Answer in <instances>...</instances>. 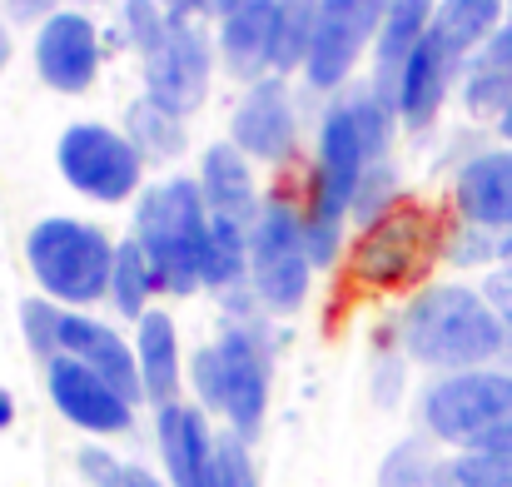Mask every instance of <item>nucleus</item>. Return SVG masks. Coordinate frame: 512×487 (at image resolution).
Masks as SVG:
<instances>
[{"instance_id":"nucleus-42","label":"nucleus","mask_w":512,"mask_h":487,"mask_svg":"<svg viewBox=\"0 0 512 487\" xmlns=\"http://www.w3.org/2000/svg\"><path fill=\"white\" fill-rule=\"evenodd\" d=\"M498 264L512 269V234H503V244H498Z\"/></svg>"},{"instance_id":"nucleus-14","label":"nucleus","mask_w":512,"mask_h":487,"mask_svg":"<svg viewBox=\"0 0 512 487\" xmlns=\"http://www.w3.org/2000/svg\"><path fill=\"white\" fill-rule=\"evenodd\" d=\"M294 100L284 80H254L249 95L234 105L229 120V145H239L249 160H284L294 150Z\"/></svg>"},{"instance_id":"nucleus-22","label":"nucleus","mask_w":512,"mask_h":487,"mask_svg":"<svg viewBox=\"0 0 512 487\" xmlns=\"http://www.w3.org/2000/svg\"><path fill=\"white\" fill-rule=\"evenodd\" d=\"M135 358H140V378H145V398L174 403L179 393V328L165 309H150L135 328Z\"/></svg>"},{"instance_id":"nucleus-45","label":"nucleus","mask_w":512,"mask_h":487,"mask_svg":"<svg viewBox=\"0 0 512 487\" xmlns=\"http://www.w3.org/2000/svg\"><path fill=\"white\" fill-rule=\"evenodd\" d=\"M498 368H508V373H512V333H508V348H503V358H498Z\"/></svg>"},{"instance_id":"nucleus-41","label":"nucleus","mask_w":512,"mask_h":487,"mask_svg":"<svg viewBox=\"0 0 512 487\" xmlns=\"http://www.w3.org/2000/svg\"><path fill=\"white\" fill-rule=\"evenodd\" d=\"M160 5H165V10H170L174 20H184V15H189V10H194V0H160Z\"/></svg>"},{"instance_id":"nucleus-39","label":"nucleus","mask_w":512,"mask_h":487,"mask_svg":"<svg viewBox=\"0 0 512 487\" xmlns=\"http://www.w3.org/2000/svg\"><path fill=\"white\" fill-rule=\"evenodd\" d=\"M10 423H15V398H10V388L0 383V433H5Z\"/></svg>"},{"instance_id":"nucleus-13","label":"nucleus","mask_w":512,"mask_h":487,"mask_svg":"<svg viewBox=\"0 0 512 487\" xmlns=\"http://www.w3.org/2000/svg\"><path fill=\"white\" fill-rule=\"evenodd\" d=\"M463 60H468V55H458L438 30H428V35L413 45V55L403 60V70H398V80H393V110H398V120H403L408 130L433 125V115L443 110L448 85H453V75L463 70Z\"/></svg>"},{"instance_id":"nucleus-2","label":"nucleus","mask_w":512,"mask_h":487,"mask_svg":"<svg viewBox=\"0 0 512 487\" xmlns=\"http://www.w3.org/2000/svg\"><path fill=\"white\" fill-rule=\"evenodd\" d=\"M508 348V328L483 289L468 284H433L403 314V353L438 373L493 368Z\"/></svg>"},{"instance_id":"nucleus-15","label":"nucleus","mask_w":512,"mask_h":487,"mask_svg":"<svg viewBox=\"0 0 512 487\" xmlns=\"http://www.w3.org/2000/svg\"><path fill=\"white\" fill-rule=\"evenodd\" d=\"M60 353L80 358L85 368H95L110 388H120L130 403L145 398V378H140V358L135 348L100 319H85V314H60Z\"/></svg>"},{"instance_id":"nucleus-25","label":"nucleus","mask_w":512,"mask_h":487,"mask_svg":"<svg viewBox=\"0 0 512 487\" xmlns=\"http://www.w3.org/2000/svg\"><path fill=\"white\" fill-rule=\"evenodd\" d=\"M125 135H130L135 150L150 155V160H174V155H184V120L170 115V110H160L155 100H135V105H130Z\"/></svg>"},{"instance_id":"nucleus-32","label":"nucleus","mask_w":512,"mask_h":487,"mask_svg":"<svg viewBox=\"0 0 512 487\" xmlns=\"http://www.w3.org/2000/svg\"><path fill=\"white\" fill-rule=\"evenodd\" d=\"M463 100L473 115H503L512 105V75L508 70H483L473 65L468 70V85H463Z\"/></svg>"},{"instance_id":"nucleus-7","label":"nucleus","mask_w":512,"mask_h":487,"mask_svg":"<svg viewBox=\"0 0 512 487\" xmlns=\"http://www.w3.org/2000/svg\"><path fill=\"white\" fill-rule=\"evenodd\" d=\"M309 279H314L309 224H304V214L289 199H269L259 224H254V244H249L254 299L269 314H294L309 299Z\"/></svg>"},{"instance_id":"nucleus-10","label":"nucleus","mask_w":512,"mask_h":487,"mask_svg":"<svg viewBox=\"0 0 512 487\" xmlns=\"http://www.w3.org/2000/svg\"><path fill=\"white\" fill-rule=\"evenodd\" d=\"M209 95V45L189 20H170L165 35L145 50V100L170 115H194Z\"/></svg>"},{"instance_id":"nucleus-24","label":"nucleus","mask_w":512,"mask_h":487,"mask_svg":"<svg viewBox=\"0 0 512 487\" xmlns=\"http://www.w3.org/2000/svg\"><path fill=\"white\" fill-rule=\"evenodd\" d=\"M155 289H160V274H155L145 244H140L135 234L120 239V249H115V274H110V304H115V314H125V319H145Z\"/></svg>"},{"instance_id":"nucleus-1","label":"nucleus","mask_w":512,"mask_h":487,"mask_svg":"<svg viewBox=\"0 0 512 487\" xmlns=\"http://www.w3.org/2000/svg\"><path fill=\"white\" fill-rule=\"evenodd\" d=\"M393 100L368 85L358 95H348L339 105H329L324 125H319V174H314V204L304 214L309 224V254L314 264H329L339 249L343 219L358 204V189L368 179V169H378L388 155V135H393Z\"/></svg>"},{"instance_id":"nucleus-33","label":"nucleus","mask_w":512,"mask_h":487,"mask_svg":"<svg viewBox=\"0 0 512 487\" xmlns=\"http://www.w3.org/2000/svg\"><path fill=\"white\" fill-rule=\"evenodd\" d=\"M60 314H65V309H50V299H30V304H20L25 338H30V348H35L45 363L60 353Z\"/></svg>"},{"instance_id":"nucleus-19","label":"nucleus","mask_w":512,"mask_h":487,"mask_svg":"<svg viewBox=\"0 0 512 487\" xmlns=\"http://www.w3.org/2000/svg\"><path fill=\"white\" fill-rule=\"evenodd\" d=\"M155 438H160V458L170 468V487H209L214 438H209L199 408H189V403H160Z\"/></svg>"},{"instance_id":"nucleus-36","label":"nucleus","mask_w":512,"mask_h":487,"mask_svg":"<svg viewBox=\"0 0 512 487\" xmlns=\"http://www.w3.org/2000/svg\"><path fill=\"white\" fill-rule=\"evenodd\" d=\"M473 65H483V70H508L512 75V20L488 40V45H483V50H478Z\"/></svg>"},{"instance_id":"nucleus-47","label":"nucleus","mask_w":512,"mask_h":487,"mask_svg":"<svg viewBox=\"0 0 512 487\" xmlns=\"http://www.w3.org/2000/svg\"><path fill=\"white\" fill-rule=\"evenodd\" d=\"M90 5H95V0H90Z\"/></svg>"},{"instance_id":"nucleus-8","label":"nucleus","mask_w":512,"mask_h":487,"mask_svg":"<svg viewBox=\"0 0 512 487\" xmlns=\"http://www.w3.org/2000/svg\"><path fill=\"white\" fill-rule=\"evenodd\" d=\"M55 164L65 174V184L95 204H125L140 189V169L145 155L135 150V140L125 130L110 125H70L55 145Z\"/></svg>"},{"instance_id":"nucleus-28","label":"nucleus","mask_w":512,"mask_h":487,"mask_svg":"<svg viewBox=\"0 0 512 487\" xmlns=\"http://www.w3.org/2000/svg\"><path fill=\"white\" fill-rule=\"evenodd\" d=\"M433 487H512V453H453L438 463Z\"/></svg>"},{"instance_id":"nucleus-12","label":"nucleus","mask_w":512,"mask_h":487,"mask_svg":"<svg viewBox=\"0 0 512 487\" xmlns=\"http://www.w3.org/2000/svg\"><path fill=\"white\" fill-rule=\"evenodd\" d=\"M35 70L50 90L80 95L100 75V30L85 10H55L35 30Z\"/></svg>"},{"instance_id":"nucleus-35","label":"nucleus","mask_w":512,"mask_h":487,"mask_svg":"<svg viewBox=\"0 0 512 487\" xmlns=\"http://www.w3.org/2000/svg\"><path fill=\"white\" fill-rule=\"evenodd\" d=\"M483 294H488V304L498 309L503 328L512 333V269H493V274L483 279Z\"/></svg>"},{"instance_id":"nucleus-20","label":"nucleus","mask_w":512,"mask_h":487,"mask_svg":"<svg viewBox=\"0 0 512 487\" xmlns=\"http://www.w3.org/2000/svg\"><path fill=\"white\" fill-rule=\"evenodd\" d=\"M418 219L408 214H383L378 224H368L363 234V249H358V269L378 284H398V279H413L423 269V249H418Z\"/></svg>"},{"instance_id":"nucleus-38","label":"nucleus","mask_w":512,"mask_h":487,"mask_svg":"<svg viewBox=\"0 0 512 487\" xmlns=\"http://www.w3.org/2000/svg\"><path fill=\"white\" fill-rule=\"evenodd\" d=\"M10 15L15 20H50L55 15V0H10Z\"/></svg>"},{"instance_id":"nucleus-18","label":"nucleus","mask_w":512,"mask_h":487,"mask_svg":"<svg viewBox=\"0 0 512 487\" xmlns=\"http://www.w3.org/2000/svg\"><path fill=\"white\" fill-rule=\"evenodd\" d=\"M274 40H279V0H239L219 25V55L239 80H259L264 70H274Z\"/></svg>"},{"instance_id":"nucleus-16","label":"nucleus","mask_w":512,"mask_h":487,"mask_svg":"<svg viewBox=\"0 0 512 487\" xmlns=\"http://www.w3.org/2000/svg\"><path fill=\"white\" fill-rule=\"evenodd\" d=\"M453 199L473 229L512 234V150L473 155L453 179Z\"/></svg>"},{"instance_id":"nucleus-4","label":"nucleus","mask_w":512,"mask_h":487,"mask_svg":"<svg viewBox=\"0 0 512 487\" xmlns=\"http://www.w3.org/2000/svg\"><path fill=\"white\" fill-rule=\"evenodd\" d=\"M423 433L458 453H512V373L468 368L443 373L418 403Z\"/></svg>"},{"instance_id":"nucleus-23","label":"nucleus","mask_w":512,"mask_h":487,"mask_svg":"<svg viewBox=\"0 0 512 487\" xmlns=\"http://www.w3.org/2000/svg\"><path fill=\"white\" fill-rule=\"evenodd\" d=\"M503 10H508V0H438L433 30L458 55H473V50H483L503 30Z\"/></svg>"},{"instance_id":"nucleus-27","label":"nucleus","mask_w":512,"mask_h":487,"mask_svg":"<svg viewBox=\"0 0 512 487\" xmlns=\"http://www.w3.org/2000/svg\"><path fill=\"white\" fill-rule=\"evenodd\" d=\"M443 458H433L428 448V433H413V438H398L388 448V458L378 463V487H433Z\"/></svg>"},{"instance_id":"nucleus-30","label":"nucleus","mask_w":512,"mask_h":487,"mask_svg":"<svg viewBox=\"0 0 512 487\" xmlns=\"http://www.w3.org/2000/svg\"><path fill=\"white\" fill-rule=\"evenodd\" d=\"M209 487H259L254 458H249V443H244L239 433L214 438V468H209Z\"/></svg>"},{"instance_id":"nucleus-37","label":"nucleus","mask_w":512,"mask_h":487,"mask_svg":"<svg viewBox=\"0 0 512 487\" xmlns=\"http://www.w3.org/2000/svg\"><path fill=\"white\" fill-rule=\"evenodd\" d=\"M398 383H403V363L398 358H388L378 373H373V398L388 408V403H398Z\"/></svg>"},{"instance_id":"nucleus-6","label":"nucleus","mask_w":512,"mask_h":487,"mask_svg":"<svg viewBox=\"0 0 512 487\" xmlns=\"http://www.w3.org/2000/svg\"><path fill=\"white\" fill-rule=\"evenodd\" d=\"M115 249L105 239L100 224L70 219V214H50L30 229L25 239V264L40 284L45 299L55 304H95L110 294V274H115Z\"/></svg>"},{"instance_id":"nucleus-43","label":"nucleus","mask_w":512,"mask_h":487,"mask_svg":"<svg viewBox=\"0 0 512 487\" xmlns=\"http://www.w3.org/2000/svg\"><path fill=\"white\" fill-rule=\"evenodd\" d=\"M5 60H10V30H5V20H0V70H5Z\"/></svg>"},{"instance_id":"nucleus-21","label":"nucleus","mask_w":512,"mask_h":487,"mask_svg":"<svg viewBox=\"0 0 512 487\" xmlns=\"http://www.w3.org/2000/svg\"><path fill=\"white\" fill-rule=\"evenodd\" d=\"M433 20H438V0H383V30H378V45H373V60H378L373 85L388 100H393V80H398L403 60L433 30Z\"/></svg>"},{"instance_id":"nucleus-26","label":"nucleus","mask_w":512,"mask_h":487,"mask_svg":"<svg viewBox=\"0 0 512 487\" xmlns=\"http://www.w3.org/2000/svg\"><path fill=\"white\" fill-rule=\"evenodd\" d=\"M324 0H279V40H274V70H304L314 25H319Z\"/></svg>"},{"instance_id":"nucleus-46","label":"nucleus","mask_w":512,"mask_h":487,"mask_svg":"<svg viewBox=\"0 0 512 487\" xmlns=\"http://www.w3.org/2000/svg\"><path fill=\"white\" fill-rule=\"evenodd\" d=\"M508 10H512V0H508Z\"/></svg>"},{"instance_id":"nucleus-34","label":"nucleus","mask_w":512,"mask_h":487,"mask_svg":"<svg viewBox=\"0 0 512 487\" xmlns=\"http://www.w3.org/2000/svg\"><path fill=\"white\" fill-rule=\"evenodd\" d=\"M393 189H398V179H393V169H388V164L368 169V179H363V189H358L353 214H358L363 224H378V219H383V204L393 199Z\"/></svg>"},{"instance_id":"nucleus-9","label":"nucleus","mask_w":512,"mask_h":487,"mask_svg":"<svg viewBox=\"0 0 512 487\" xmlns=\"http://www.w3.org/2000/svg\"><path fill=\"white\" fill-rule=\"evenodd\" d=\"M383 30V0H324L319 25H314V45L304 60V75L314 90H339L353 75V65L363 60L368 45H378Z\"/></svg>"},{"instance_id":"nucleus-5","label":"nucleus","mask_w":512,"mask_h":487,"mask_svg":"<svg viewBox=\"0 0 512 487\" xmlns=\"http://www.w3.org/2000/svg\"><path fill=\"white\" fill-rule=\"evenodd\" d=\"M135 239L145 244L160 289L194 294L204 289V259H209V204L194 179L150 184L135 204Z\"/></svg>"},{"instance_id":"nucleus-3","label":"nucleus","mask_w":512,"mask_h":487,"mask_svg":"<svg viewBox=\"0 0 512 487\" xmlns=\"http://www.w3.org/2000/svg\"><path fill=\"white\" fill-rule=\"evenodd\" d=\"M189 378H194L199 408L219 413L229 433L249 443L269 413V333L259 328V319H234L224 328V338L194 353Z\"/></svg>"},{"instance_id":"nucleus-17","label":"nucleus","mask_w":512,"mask_h":487,"mask_svg":"<svg viewBox=\"0 0 512 487\" xmlns=\"http://www.w3.org/2000/svg\"><path fill=\"white\" fill-rule=\"evenodd\" d=\"M199 189H204V204H209V219L219 224H234V229H249L259 224L264 204L254 199V179H249V160L239 145H209L204 160H199Z\"/></svg>"},{"instance_id":"nucleus-29","label":"nucleus","mask_w":512,"mask_h":487,"mask_svg":"<svg viewBox=\"0 0 512 487\" xmlns=\"http://www.w3.org/2000/svg\"><path fill=\"white\" fill-rule=\"evenodd\" d=\"M80 473H85V483H95V487H165L150 468L120 463V458H110V453H100V448H85V453H80Z\"/></svg>"},{"instance_id":"nucleus-44","label":"nucleus","mask_w":512,"mask_h":487,"mask_svg":"<svg viewBox=\"0 0 512 487\" xmlns=\"http://www.w3.org/2000/svg\"><path fill=\"white\" fill-rule=\"evenodd\" d=\"M498 130H503V140H508V145H512V105H508V110H503V115H498Z\"/></svg>"},{"instance_id":"nucleus-31","label":"nucleus","mask_w":512,"mask_h":487,"mask_svg":"<svg viewBox=\"0 0 512 487\" xmlns=\"http://www.w3.org/2000/svg\"><path fill=\"white\" fill-rule=\"evenodd\" d=\"M170 20L174 15L160 5V0H125V5H120V35H125L140 55L165 35V25H170Z\"/></svg>"},{"instance_id":"nucleus-40","label":"nucleus","mask_w":512,"mask_h":487,"mask_svg":"<svg viewBox=\"0 0 512 487\" xmlns=\"http://www.w3.org/2000/svg\"><path fill=\"white\" fill-rule=\"evenodd\" d=\"M234 5H239V0H194V10H204V15H219V20H224Z\"/></svg>"},{"instance_id":"nucleus-11","label":"nucleus","mask_w":512,"mask_h":487,"mask_svg":"<svg viewBox=\"0 0 512 487\" xmlns=\"http://www.w3.org/2000/svg\"><path fill=\"white\" fill-rule=\"evenodd\" d=\"M45 388H50V403L90 438H120L135 428V403L70 353H55L45 363Z\"/></svg>"}]
</instances>
